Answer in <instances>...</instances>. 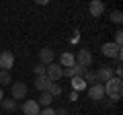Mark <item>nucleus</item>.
Listing matches in <instances>:
<instances>
[{
  "instance_id": "f8f14e48",
  "label": "nucleus",
  "mask_w": 123,
  "mask_h": 115,
  "mask_svg": "<svg viewBox=\"0 0 123 115\" xmlns=\"http://www.w3.org/2000/svg\"><path fill=\"white\" fill-rule=\"evenodd\" d=\"M76 64V60H74V53H70V51H64L60 56V66L62 68H70V66H74Z\"/></svg>"
},
{
  "instance_id": "2eb2a0df",
  "label": "nucleus",
  "mask_w": 123,
  "mask_h": 115,
  "mask_svg": "<svg viewBox=\"0 0 123 115\" xmlns=\"http://www.w3.org/2000/svg\"><path fill=\"white\" fill-rule=\"evenodd\" d=\"M0 105H2V109L6 111V113H12V111H17V101H14V99H2V101H0Z\"/></svg>"
},
{
  "instance_id": "5701e85b",
  "label": "nucleus",
  "mask_w": 123,
  "mask_h": 115,
  "mask_svg": "<svg viewBox=\"0 0 123 115\" xmlns=\"http://www.w3.org/2000/svg\"><path fill=\"white\" fill-rule=\"evenodd\" d=\"M39 115H55V109H51V107H43V111H39Z\"/></svg>"
},
{
  "instance_id": "bb28decb",
  "label": "nucleus",
  "mask_w": 123,
  "mask_h": 115,
  "mask_svg": "<svg viewBox=\"0 0 123 115\" xmlns=\"http://www.w3.org/2000/svg\"><path fill=\"white\" fill-rule=\"evenodd\" d=\"M2 99H4V93H2V89H0V101H2Z\"/></svg>"
},
{
  "instance_id": "a211bd4d",
  "label": "nucleus",
  "mask_w": 123,
  "mask_h": 115,
  "mask_svg": "<svg viewBox=\"0 0 123 115\" xmlns=\"http://www.w3.org/2000/svg\"><path fill=\"white\" fill-rule=\"evenodd\" d=\"M82 78H84V82H86L88 86H92V84H97V76H94V72H92V70H84Z\"/></svg>"
},
{
  "instance_id": "6e6552de",
  "label": "nucleus",
  "mask_w": 123,
  "mask_h": 115,
  "mask_svg": "<svg viewBox=\"0 0 123 115\" xmlns=\"http://www.w3.org/2000/svg\"><path fill=\"white\" fill-rule=\"evenodd\" d=\"M88 13H90V17H94V19L103 17V13H105V4H103V0H90V4H88Z\"/></svg>"
},
{
  "instance_id": "b1692460",
  "label": "nucleus",
  "mask_w": 123,
  "mask_h": 115,
  "mask_svg": "<svg viewBox=\"0 0 123 115\" xmlns=\"http://www.w3.org/2000/svg\"><path fill=\"white\" fill-rule=\"evenodd\" d=\"M35 4H39V6H47L49 4V0H33Z\"/></svg>"
},
{
  "instance_id": "a878e982",
  "label": "nucleus",
  "mask_w": 123,
  "mask_h": 115,
  "mask_svg": "<svg viewBox=\"0 0 123 115\" xmlns=\"http://www.w3.org/2000/svg\"><path fill=\"white\" fill-rule=\"evenodd\" d=\"M55 115H68V111H66V109H64V107H60V109H57V111H55Z\"/></svg>"
},
{
  "instance_id": "9b49d317",
  "label": "nucleus",
  "mask_w": 123,
  "mask_h": 115,
  "mask_svg": "<svg viewBox=\"0 0 123 115\" xmlns=\"http://www.w3.org/2000/svg\"><path fill=\"white\" fill-rule=\"evenodd\" d=\"M39 62L41 64H51L53 62V49H49V47H43V49H39Z\"/></svg>"
},
{
  "instance_id": "0eeeda50",
  "label": "nucleus",
  "mask_w": 123,
  "mask_h": 115,
  "mask_svg": "<svg viewBox=\"0 0 123 115\" xmlns=\"http://www.w3.org/2000/svg\"><path fill=\"white\" fill-rule=\"evenodd\" d=\"M94 76H97V82L105 84L107 80H111L115 74H113V68H111V66H101L97 72H94Z\"/></svg>"
},
{
  "instance_id": "4be33fe9",
  "label": "nucleus",
  "mask_w": 123,
  "mask_h": 115,
  "mask_svg": "<svg viewBox=\"0 0 123 115\" xmlns=\"http://www.w3.org/2000/svg\"><path fill=\"white\" fill-rule=\"evenodd\" d=\"M121 41H123V31H121V29H119V31H115V41H113V43L121 45Z\"/></svg>"
},
{
  "instance_id": "393cba45",
  "label": "nucleus",
  "mask_w": 123,
  "mask_h": 115,
  "mask_svg": "<svg viewBox=\"0 0 123 115\" xmlns=\"http://www.w3.org/2000/svg\"><path fill=\"white\" fill-rule=\"evenodd\" d=\"M70 101H78V93H76V90L70 93Z\"/></svg>"
},
{
  "instance_id": "1a4fd4ad",
  "label": "nucleus",
  "mask_w": 123,
  "mask_h": 115,
  "mask_svg": "<svg viewBox=\"0 0 123 115\" xmlns=\"http://www.w3.org/2000/svg\"><path fill=\"white\" fill-rule=\"evenodd\" d=\"M88 97L92 99V101H101L103 97H105V86H103L101 82L92 84V86H88Z\"/></svg>"
},
{
  "instance_id": "6ab92c4d",
  "label": "nucleus",
  "mask_w": 123,
  "mask_h": 115,
  "mask_svg": "<svg viewBox=\"0 0 123 115\" xmlns=\"http://www.w3.org/2000/svg\"><path fill=\"white\" fill-rule=\"evenodd\" d=\"M47 93L51 95V97H60V95H62V86L57 82H51V84H49V89H47Z\"/></svg>"
},
{
  "instance_id": "ddd939ff",
  "label": "nucleus",
  "mask_w": 123,
  "mask_h": 115,
  "mask_svg": "<svg viewBox=\"0 0 123 115\" xmlns=\"http://www.w3.org/2000/svg\"><path fill=\"white\" fill-rule=\"evenodd\" d=\"M49 84H51V80H49L45 74H43V76H37V78H35V89H37V90H41V93L49 89Z\"/></svg>"
},
{
  "instance_id": "7ed1b4c3",
  "label": "nucleus",
  "mask_w": 123,
  "mask_h": 115,
  "mask_svg": "<svg viewBox=\"0 0 123 115\" xmlns=\"http://www.w3.org/2000/svg\"><path fill=\"white\" fill-rule=\"evenodd\" d=\"M62 70H64V68H62L60 64H53L51 62V64H47V68H45V76H47L51 82H57V80L64 76V74H62Z\"/></svg>"
},
{
  "instance_id": "f257e3e1",
  "label": "nucleus",
  "mask_w": 123,
  "mask_h": 115,
  "mask_svg": "<svg viewBox=\"0 0 123 115\" xmlns=\"http://www.w3.org/2000/svg\"><path fill=\"white\" fill-rule=\"evenodd\" d=\"M105 95L111 99V101H115L117 103L119 99H121V95H123V80L121 78H117V76H113L111 80H107L105 84Z\"/></svg>"
},
{
  "instance_id": "9d476101",
  "label": "nucleus",
  "mask_w": 123,
  "mask_h": 115,
  "mask_svg": "<svg viewBox=\"0 0 123 115\" xmlns=\"http://www.w3.org/2000/svg\"><path fill=\"white\" fill-rule=\"evenodd\" d=\"M12 66H14L12 51H2V53H0V70H10Z\"/></svg>"
},
{
  "instance_id": "20e7f679",
  "label": "nucleus",
  "mask_w": 123,
  "mask_h": 115,
  "mask_svg": "<svg viewBox=\"0 0 123 115\" xmlns=\"http://www.w3.org/2000/svg\"><path fill=\"white\" fill-rule=\"evenodd\" d=\"M74 60H76V64H80L86 70H88V66H92V53L88 49H78V56H74Z\"/></svg>"
},
{
  "instance_id": "4468645a",
  "label": "nucleus",
  "mask_w": 123,
  "mask_h": 115,
  "mask_svg": "<svg viewBox=\"0 0 123 115\" xmlns=\"http://www.w3.org/2000/svg\"><path fill=\"white\" fill-rule=\"evenodd\" d=\"M72 80V89L78 93V90H84V89H88V84L84 82V78L82 76H74V78H70Z\"/></svg>"
},
{
  "instance_id": "aec40b11",
  "label": "nucleus",
  "mask_w": 123,
  "mask_h": 115,
  "mask_svg": "<svg viewBox=\"0 0 123 115\" xmlns=\"http://www.w3.org/2000/svg\"><path fill=\"white\" fill-rule=\"evenodd\" d=\"M111 23H115V25H121L123 23V13L121 10H113L111 13Z\"/></svg>"
},
{
  "instance_id": "39448f33",
  "label": "nucleus",
  "mask_w": 123,
  "mask_h": 115,
  "mask_svg": "<svg viewBox=\"0 0 123 115\" xmlns=\"http://www.w3.org/2000/svg\"><path fill=\"white\" fill-rule=\"evenodd\" d=\"M21 111H23L25 115H39L41 107H39V103H37V101H33V99H27V101L21 105Z\"/></svg>"
},
{
  "instance_id": "f03ea898",
  "label": "nucleus",
  "mask_w": 123,
  "mask_h": 115,
  "mask_svg": "<svg viewBox=\"0 0 123 115\" xmlns=\"http://www.w3.org/2000/svg\"><path fill=\"white\" fill-rule=\"evenodd\" d=\"M103 56H107V58H121V45H117V43H111V41H107V43H103Z\"/></svg>"
},
{
  "instance_id": "f3484780",
  "label": "nucleus",
  "mask_w": 123,
  "mask_h": 115,
  "mask_svg": "<svg viewBox=\"0 0 123 115\" xmlns=\"http://www.w3.org/2000/svg\"><path fill=\"white\" fill-rule=\"evenodd\" d=\"M0 84H2V86H8V84H12V76H10L8 70H0Z\"/></svg>"
},
{
  "instance_id": "423d86ee",
  "label": "nucleus",
  "mask_w": 123,
  "mask_h": 115,
  "mask_svg": "<svg viewBox=\"0 0 123 115\" xmlns=\"http://www.w3.org/2000/svg\"><path fill=\"white\" fill-rule=\"evenodd\" d=\"M27 93H29V89H27L25 82H12V95H10V99H14V101L27 99Z\"/></svg>"
},
{
  "instance_id": "dca6fc26",
  "label": "nucleus",
  "mask_w": 123,
  "mask_h": 115,
  "mask_svg": "<svg viewBox=\"0 0 123 115\" xmlns=\"http://www.w3.org/2000/svg\"><path fill=\"white\" fill-rule=\"evenodd\" d=\"M51 101H53V97L47 93V90H43V93L39 95V99H37L39 107H51Z\"/></svg>"
},
{
  "instance_id": "412c9836",
  "label": "nucleus",
  "mask_w": 123,
  "mask_h": 115,
  "mask_svg": "<svg viewBox=\"0 0 123 115\" xmlns=\"http://www.w3.org/2000/svg\"><path fill=\"white\" fill-rule=\"evenodd\" d=\"M45 68H47V66L39 62V64H35V68H33V70H35V74H37V76H43V74H45Z\"/></svg>"
}]
</instances>
